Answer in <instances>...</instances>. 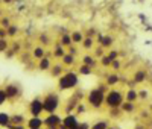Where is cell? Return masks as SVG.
I'll return each mask as SVG.
<instances>
[{
    "label": "cell",
    "mask_w": 152,
    "mask_h": 129,
    "mask_svg": "<svg viewBox=\"0 0 152 129\" xmlns=\"http://www.w3.org/2000/svg\"><path fill=\"white\" fill-rule=\"evenodd\" d=\"M56 81V91H75L79 85V74L76 73V70H66V73Z\"/></svg>",
    "instance_id": "1"
},
{
    "label": "cell",
    "mask_w": 152,
    "mask_h": 129,
    "mask_svg": "<svg viewBox=\"0 0 152 129\" xmlns=\"http://www.w3.org/2000/svg\"><path fill=\"white\" fill-rule=\"evenodd\" d=\"M43 106H44V114H53V112H59V109L62 108V99L59 91H47L43 96Z\"/></svg>",
    "instance_id": "2"
},
{
    "label": "cell",
    "mask_w": 152,
    "mask_h": 129,
    "mask_svg": "<svg viewBox=\"0 0 152 129\" xmlns=\"http://www.w3.org/2000/svg\"><path fill=\"white\" fill-rule=\"evenodd\" d=\"M84 102L87 103L88 108H93V109H102L105 108V93H102L99 88H91L90 91L85 94Z\"/></svg>",
    "instance_id": "3"
},
{
    "label": "cell",
    "mask_w": 152,
    "mask_h": 129,
    "mask_svg": "<svg viewBox=\"0 0 152 129\" xmlns=\"http://www.w3.org/2000/svg\"><path fill=\"white\" fill-rule=\"evenodd\" d=\"M125 102V97H123V91L120 88H110L108 93L105 94V108L108 109H116V108H120V105Z\"/></svg>",
    "instance_id": "4"
},
{
    "label": "cell",
    "mask_w": 152,
    "mask_h": 129,
    "mask_svg": "<svg viewBox=\"0 0 152 129\" xmlns=\"http://www.w3.org/2000/svg\"><path fill=\"white\" fill-rule=\"evenodd\" d=\"M28 112L31 117H43L44 115V106H43V97L41 96H35L31 99L28 103Z\"/></svg>",
    "instance_id": "5"
},
{
    "label": "cell",
    "mask_w": 152,
    "mask_h": 129,
    "mask_svg": "<svg viewBox=\"0 0 152 129\" xmlns=\"http://www.w3.org/2000/svg\"><path fill=\"white\" fill-rule=\"evenodd\" d=\"M62 122V115L59 112H53V114H44L43 115V123H44V129H58L61 126Z\"/></svg>",
    "instance_id": "6"
},
{
    "label": "cell",
    "mask_w": 152,
    "mask_h": 129,
    "mask_svg": "<svg viewBox=\"0 0 152 129\" xmlns=\"http://www.w3.org/2000/svg\"><path fill=\"white\" fill-rule=\"evenodd\" d=\"M3 90H5V93H6L9 102L18 100V99L21 97V87H20V84H17V82L6 84V85L3 87Z\"/></svg>",
    "instance_id": "7"
},
{
    "label": "cell",
    "mask_w": 152,
    "mask_h": 129,
    "mask_svg": "<svg viewBox=\"0 0 152 129\" xmlns=\"http://www.w3.org/2000/svg\"><path fill=\"white\" fill-rule=\"evenodd\" d=\"M79 123H81V119H79L75 112H70V114H64V115H62L61 125L64 126L66 129H78V128H79Z\"/></svg>",
    "instance_id": "8"
},
{
    "label": "cell",
    "mask_w": 152,
    "mask_h": 129,
    "mask_svg": "<svg viewBox=\"0 0 152 129\" xmlns=\"http://www.w3.org/2000/svg\"><path fill=\"white\" fill-rule=\"evenodd\" d=\"M96 44L100 46L105 52L113 49V44H114V36L113 35H108V34H97L96 35Z\"/></svg>",
    "instance_id": "9"
},
{
    "label": "cell",
    "mask_w": 152,
    "mask_h": 129,
    "mask_svg": "<svg viewBox=\"0 0 152 129\" xmlns=\"http://www.w3.org/2000/svg\"><path fill=\"white\" fill-rule=\"evenodd\" d=\"M52 64H53V59H52V56H50V53L47 52V55H46L43 59L37 61L35 69H37L38 71H49L50 67H52Z\"/></svg>",
    "instance_id": "10"
},
{
    "label": "cell",
    "mask_w": 152,
    "mask_h": 129,
    "mask_svg": "<svg viewBox=\"0 0 152 129\" xmlns=\"http://www.w3.org/2000/svg\"><path fill=\"white\" fill-rule=\"evenodd\" d=\"M148 77H149V73L148 70L145 69H137L134 73H132V81L135 85H143L148 82Z\"/></svg>",
    "instance_id": "11"
},
{
    "label": "cell",
    "mask_w": 152,
    "mask_h": 129,
    "mask_svg": "<svg viewBox=\"0 0 152 129\" xmlns=\"http://www.w3.org/2000/svg\"><path fill=\"white\" fill-rule=\"evenodd\" d=\"M120 82H122L120 73H114V71L107 73V76H105V84H107L110 88H116Z\"/></svg>",
    "instance_id": "12"
},
{
    "label": "cell",
    "mask_w": 152,
    "mask_h": 129,
    "mask_svg": "<svg viewBox=\"0 0 152 129\" xmlns=\"http://www.w3.org/2000/svg\"><path fill=\"white\" fill-rule=\"evenodd\" d=\"M49 53H50V56H52V59L55 58V61H59L62 56H64V55L67 53V50H66L64 47H62L58 41H55V44L52 46V50H50Z\"/></svg>",
    "instance_id": "13"
},
{
    "label": "cell",
    "mask_w": 152,
    "mask_h": 129,
    "mask_svg": "<svg viewBox=\"0 0 152 129\" xmlns=\"http://www.w3.org/2000/svg\"><path fill=\"white\" fill-rule=\"evenodd\" d=\"M26 129H43L44 123H43V117H29L26 119V123H24Z\"/></svg>",
    "instance_id": "14"
},
{
    "label": "cell",
    "mask_w": 152,
    "mask_h": 129,
    "mask_svg": "<svg viewBox=\"0 0 152 129\" xmlns=\"http://www.w3.org/2000/svg\"><path fill=\"white\" fill-rule=\"evenodd\" d=\"M59 62L62 64V66H64L66 70H73V67L76 66V64H78V58L73 56V55H70V53H66L64 56L59 59Z\"/></svg>",
    "instance_id": "15"
},
{
    "label": "cell",
    "mask_w": 152,
    "mask_h": 129,
    "mask_svg": "<svg viewBox=\"0 0 152 129\" xmlns=\"http://www.w3.org/2000/svg\"><path fill=\"white\" fill-rule=\"evenodd\" d=\"M49 73H50V76H52V77L58 79V77H61L62 74L66 73V69H64V66H62L59 61H55V62L52 64V67H50Z\"/></svg>",
    "instance_id": "16"
},
{
    "label": "cell",
    "mask_w": 152,
    "mask_h": 129,
    "mask_svg": "<svg viewBox=\"0 0 152 129\" xmlns=\"http://www.w3.org/2000/svg\"><path fill=\"white\" fill-rule=\"evenodd\" d=\"M46 55H47V49H44V47L40 46V44H37V46L32 47V50H31V56H32V59H35V62L40 61V59H43Z\"/></svg>",
    "instance_id": "17"
},
{
    "label": "cell",
    "mask_w": 152,
    "mask_h": 129,
    "mask_svg": "<svg viewBox=\"0 0 152 129\" xmlns=\"http://www.w3.org/2000/svg\"><path fill=\"white\" fill-rule=\"evenodd\" d=\"M81 64H84V66L90 67V69H93V70L99 66L97 59H96L91 53H85V55H82V56H81Z\"/></svg>",
    "instance_id": "18"
},
{
    "label": "cell",
    "mask_w": 152,
    "mask_h": 129,
    "mask_svg": "<svg viewBox=\"0 0 152 129\" xmlns=\"http://www.w3.org/2000/svg\"><path fill=\"white\" fill-rule=\"evenodd\" d=\"M119 109L122 111L123 115H132L137 112V105L135 103H131V102H123Z\"/></svg>",
    "instance_id": "19"
},
{
    "label": "cell",
    "mask_w": 152,
    "mask_h": 129,
    "mask_svg": "<svg viewBox=\"0 0 152 129\" xmlns=\"http://www.w3.org/2000/svg\"><path fill=\"white\" fill-rule=\"evenodd\" d=\"M125 102H131L137 103L138 102V94H137V88H126V91L123 93Z\"/></svg>",
    "instance_id": "20"
},
{
    "label": "cell",
    "mask_w": 152,
    "mask_h": 129,
    "mask_svg": "<svg viewBox=\"0 0 152 129\" xmlns=\"http://www.w3.org/2000/svg\"><path fill=\"white\" fill-rule=\"evenodd\" d=\"M38 43H40V46H43L44 49H47L50 46H53V38L47 32H43V34H40V36H38Z\"/></svg>",
    "instance_id": "21"
},
{
    "label": "cell",
    "mask_w": 152,
    "mask_h": 129,
    "mask_svg": "<svg viewBox=\"0 0 152 129\" xmlns=\"http://www.w3.org/2000/svg\"><path fill=\"white\" fill-rule=\"evenodd\" d=\"M58 43L64 47L66 50L70 47V46H73V43H72V36H70V34L69 32H64V34H61L59 36H58Z\"/></svg>",
    "instance_id": "22"
},
{
    "label": "cell",
    "mask_w": 152,
    "mask_h": 129,
    "mask_svg": "<svg viewBox=\"0 0 152 129\" xmlns=\"http://www.w3.org/2000/svg\"><path fill=\"white\" fill-rule=\"evenodd\" d=\"M70 36H72V43H73V46H81V43L84 41V38H85V35H84V31H73L72 34H70Z\"/></svg>",
    "instance_id": "23"
},
{
    "label": "cell",
    "mask_w": 152,
    "mask_h": 129,
    "mask_svg": "<svg viewBox=\"0 0 152 129\" xmlns=\"http://www.w3.org/2000/svg\"><path fill=\"white\" fill-rule=\"evenodd\" d=\"M94 46H96V40L94 38H88V36H85L84 38V41L81 43V47H82V50L84 52H91L93 49H94Z\"/></svg>",
    "instance_id": "24"
},
{
    "label": "cell",
    "mask_w": 152,
    "mask_h": 129,
    "mask_svg": "<svg viewBox=\"0 0 152 129\" xmlns=\"http://www.w3.org/2000/svg\"><path fill=\"white\" fill-rule=\"evenodd\" d=\"M110 125H111L110 119H100V120H96L94 123H91L90 129H107Z\"/></svg>",
    "instance_id": "25"
},
{
    "label": "cell",
    "mask_w": 152,
    "mask_h": 129,
    "mask_svg": "<svg viewBox=\"0 0 152 129\" xmlns=\"http://www.w3.org/2000/svg\"><path fill=\"white\" fill-rule=\"evenodd\" d=\"M11 126V114L0 111V128H9Z\"/></svg>",
    "instance_id": "26"
},
{
    "label": "cell",
    "mask_w": 152,
    "mask_h": 129,
    "mask_svg": "<svg viewBox=\"0 0 152 129\" xmlns=\"http://www.w3.org/2000/svg\"><path fill=\"white\" fill-rule=\"evenodd\" d=\"M20 34V28H18V24H14L12 23L9 28L6 29V38H12V40H14V38H17V35Z\"/></svg>",
    "instance_id": "27"
},
{
    "label": "cell",
    "mask_w": 152,
    "mask_h": 129,
    "mask_svg": "<svg viewBox=\"0 0 152 129\" xmlns=\"http://www.w3.org/2000/svg\"><path fill=\"white\" fill-rule=\"evenodd\" d=\"M93 71H94L93 69L84 66V64H79L78 69H76V73H78L79 76H90V74H93Z\"/></svg>",
    "instance_id": "28"
},
{
    "label": "cell",
    "mask_w": 152,
    "mask_h": 129,
    "mask_svg": "<svg viewBox=\"0 0 152 129\" xmlns=\"http://www.w3.org/2000/svg\"><path fill=\"white\" fill-rule=\"evenodd\" d=\"M88 112V106H87V103L82 100V102H79L78 105H76V108H75V114L78 115H84V114H87Z\"/></svg>",
    "instance_id": "29"
},
{
    "label": "cell",
    "mask_w": 152,
    "mask_h": 129,
    "mask_svg": "<svg viewBox=\"0 0 152 129\" xmlns=\"http://www.w3.org/2000/svg\"><path fill=\"white\" fill-rule=\"evenodd\" d=\"M122 67H123V64H122V59L120 58L119 59H114L111 62V66H110L111 71H114V73H120L122 71Z\"/></svg>",
    "instance_id": "30"
},
{
    "label": "cell",
    "mask_w": 152,
    "mask_h": 129,
    "mask_svg": "<svg viewBox=\"0 0 152 129\" xmlns=\"http://www.w3.org/2000/svg\"><path fill=\"white\" fill-rule=\"evenodd\" d=\"M137 94H138V100H142V102H145V100H148V99L151 97V91H149L148 88L137 90Z\"/></svg>",
    "instance_id": "31"
},
{
    "label": "cell",
    "mask_w": 152,
    "mask_h": 129,
    "mask_svg": "<svg viewBox=\"0 0 152 129\" xmlns=\"http://www.w3.org/2000/svg\"><path fill=\"white\" fill-rule=\"evenodd\" d=\"M91 55H93V56H94V58L99 61L100 58H102V56L105 55V50H104L102 47H100V46H97V44H96V46H94V49L91 50Z\"/></svg>",
    "instance_id": "32"
},
{
    "label": "cell",
    "mask_w": 152,
    "mask_h": 129,
    "mask_svg": "<svg viewBox=\"0 0 152 129\" xmlns=\"http://www.w3.org/2000/svg\"><path fill=\"white\" fill-rule=\"evenodd\" d=\"M107 111H108V119H110V120H114V119L119 120L122 115H123L122 111H120L119 108H116V109H107Z\"/></svg>",
    "instance_id": "33"
},
{
    "label": "cell",
    "mask_w": 152,
    "mask_h": 129,
    "mask_svg": "<svg viewBox=\"0 0 152 129\" xmlns=\"http://www.w3.org/2000/svg\"><path fill=\"white\" fill-rule=\"evenodd\" d=\"M97 62H99V66H100V67H104V69H110V66H111V62H113V61H111L107 55H104V56L100 58Z\"/></svg>",
    "instance_id": "34"
},
{
    "label": "cell",
    "mask_w": 152,
    "mask_h": 129,
    "mask_svg": "<svg viewBox=\"0 0 152 129\" xmlns=\"http://www.w3.org/2000/svg\"><path fill=\"white\" fill-rule=\"evenodd\" d=\"M105 55H107L111 61L119 59V50H117V49H110V50H107V52H105Z\"/></svg>",
    "instance_id": "35"
},
{
    "label": "cell",
    "mask_w": 152,
    "mask_h": 129,
    "mask_svg": "<svg viewBox=\"0 0 152 129\" xmlns=\"http://www.w3.org/2000/svg\"><path fill=\"white\" fill-rule=\"evenodd\" d=\"M11 24H12V21H11V18H9V17H5V15H3L2 18H0V28H2V29H5V31H6Z\"/></svg>",
    "instance_id": "36"
},
{
    "label": "cell",
    "mask_w": 152,
    "mask_h": 129,
    "mask_svg": "<svg viewBox=\"0 0 152 129\" xmlns=\"http://www.w3.org/2000/svg\"><path fill=\"white\" fill-rule=\"evenodd\" d=\"M9 49V43L6 38H0V53H5V52Z\"/></svg>",
    "instance_id": "37"
},
{
    "label": "cell",
    "mask_w": 152,
    "mask_h": 129,
    "mask_svg": "<svg viewBox=\"0 0 152 129\" xmlns=\"http://www.w3.org/2000/svg\"><path fill=\"white\" fill-rule=\"evenodd\" d=\"M9 100H8V96H6V93H5V90L3 88H0V106H3L5 103H8Z\"/></svg>",
    "instance_id": "38"
},
{
    "label": "cell",
    "mask_w": 152,
    "mask_h": 129,
    "mask_svg": "<svg viewBox=\"0 0 152 129\" xmlns=\"http://www.w3.org/2000/svg\"><path fill=\"white\" fill-rule=\"evenodd\" d=\"M67 53H70V55H73V56L78 58V56H79V49H78V46H70V47L67 49Z\"/></svg>",
    "instance_id": "39"
},
{
    "label": "cell",
    "mask_w": 152,
    "mask_h": 129,
    "mask_svg": "<svg viewBox=\"0 0 152 129\" xmlns=\"http://www.w3.org/2000/svg\"><path fill=\"white\" fill-rule=\"evenodd\" d=\"M96 88H99L100 91H102V93H105V94L108 93V90H110V87H108L105 82H100V84H97V87H96Z\"/></svg>",
    "instance_id": "40"
},
{
    "label": "cell",
    "mask_w": 152,
    "mask_h": 129,
    "mask_svg": "<svg viewBox=\"0 0 152 129\" xmlns=\"http://www.w3.org/2000/svg\"><path fill=\"white\" fill-rule=\"evenodd\" d=\"M78 129H90V123H87V122H82V120H81Z\"/></svg>",
    "instance_id": "41"
},
{
    "label": "cell",
    "mask_w": 152,
    "mask_h": 129,
    "mask_svg": "<svg viewBox=\"0 0 152 129\" xmlns=\"http://www.w3.org/2000/svg\"><path fill=\"white\" fill-rule=\"evenodd\" d=\"M15 0H2V5H12Z\"/></svg>",
    "instance_id": "42"
},
{
    "label": "cell",
    "mask_w": 152,
    "mask_h": 129,
    "mask_svg": "<svg viewBox=\"0 0 152 129\" xmlns=\"http://www.w3.org/2000/svg\"><path fill=\"white\" fill-rule=\"evenodd\" d=\"M0 38H6V31L0 28Z\"/></svg>",
    "instance_id": "43"
},
{
    "label": "cell",
    "mask_w": 152,
    "mask_h": 129,
    "mask_svg": "<svg viewBox=\"0 0 152 129\" xmlns=\"http://www.w3.org/2000/svg\"><path fill=\"white\" fill-rule=\"evenodd\" d=\"M140 115H142L143 119H146L148 115H149V112H148V111H142V112H140Z\"/></svg>",
    "instance_id": "44"
},
{
    "label": "cell",
    "mask_w": 152,
    "mask_h": 129,
    "mask_svg": "<svg viewBox=\"0 0 152 129\" xmlns=\"http://www.w3.org/2000/svg\"><path fill=\"white\" fill-rule=\"evenodd\" d=\"M107 129H120V128H119V126H114V125H110Z\"/></svg>",
    "instance_id": "45"
},
{
    "label": "cell",
    "mask_w": 152,
    "mask_h": 129,
    "mask_svg": "<svg viewBox=\"0 0 152 129\" xmlns=\"http://www.w3.org/2000/svg\"><path fill=\"white\" fill-rule=\"evenodd\" d=\"M135 129H145V126H143V125H137Z\"/></svg>",
    "instance_id": "46"
},
{
    "label": "cell",
    "mask_w": 152,
    "mask_h": 129,
    "mask_svg": "<svg viewBox=\"0 0 152 129\" xmlns=\"http://www.w3.org/2000/svg\"><path fill=\"white\" fill-rule=\"evenodd\" d=\"M14 129H26L24 126H17V128H14Z\"/></svg>",
    "instance_id": "47"
},
{
    "label": "cell",
    "mask_w": 152,
    "mask_h": 129,
    "mask_svg": "<svg viewBox=\"0 0 152 129\" xmlns=\"http://www.w3.org/2000/svg\"><path fill=\"white\" fill-rule=\"evenodd\" d=\"M0 5H2V0H0Z\"/></svg>",
    "instance_id": "48"
}]
</instances>
